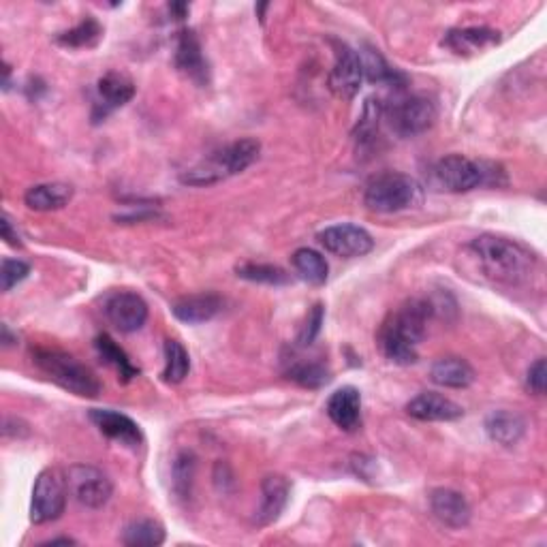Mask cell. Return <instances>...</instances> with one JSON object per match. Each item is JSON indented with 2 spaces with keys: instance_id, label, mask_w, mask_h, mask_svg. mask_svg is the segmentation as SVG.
<instances>
[{
  "instance_id": "1",
  "label": "cell",
  "mask_w": 547,
  "mask_h": 547,
  "mask_svg": "<svg viewBox=\"0 0 547 547\" xmlns=\"http://www.w3.org/2000/svg\"><path fill=\"white\" fill-rule=\"evenodd\" d=\"M434 315V304L424 298L404 302L389 315L379 330V347L383 355L398 366H411L417 362V347L426 338L428 321Z\"/></svg>"
},
{
  "instance_id": "29",
  "label": "cell",
  "mask_w": 547,
  "mask_h": 547,
  "mask_svg": "<svg viewBox=\"0 0 547 547\" xmlns=\"http://www.w3.org/2000/svg\"><path fill=\"white\" fill-rule=\"evenodd\" d=\"M287 377L308 389H321L332 381V372L323 362L308 359V362H291L287 368Z\"/></svg>"
},
{
  "instance_id": "23",
  "label": "cell",
  "mask_w": 547,
  "mask_h": 547,
  "mask_svg": "<svg viewBox=\"0 0 547 547\" xmlns=\"http://www.w3.org/2000/svg\"><path fill=\"white\" fill-rule=\"evenodd\" d=\"M357 56H359V62H362L364 80H368L370 84H385V86L404 88L406 77L398 69L389 67V62L383 58V54L377 48H372V45H364V48L357 52Z\"/></svg>"
},
{
  "instance_id": "40",
  "label": "cell",
  "mask_w": 547,
  "mask_h": 547,
  "mask_svg": "<svg viewBox=\"0 0 547 547\" xmlns=\"http://www.w3.org/2000/svg\"><path fill=\"white\" fill-rule=\"evenodd\" d=\"M0 340H3V345H5V347H11L13 342H18V336H13L11 330H9V325L5 323V325H3V338H0Z\"/></svg>"
},
{
  "instance_id": "6",
  "label": "cell",
  "mask_w": 547,
  "mask_h": 547,
  "mask_svg": "<svg viewBox=\"0 0 547 547\" xmlns=\"http://www.w3.org/2000/svg\"><path fill=\"white\" fill-rule=\"evenodd\" d=\"M419 184L406 174L385 171L368 180L364 189V203L372 212L394 214L413 208L419 201Z\"/></svg>"
},
{
  "instance_id": "36",
  "label": "cell",
  "mask_w": 547,
  "mask_h": 547,
  "mask_svg": "<svg viewBox=\"0 0 547 547\" xmlns=\"http://www.w3.org/2000/svg\"><path fill=\"white\" fill-rule=\"evenodd\" d=\"M323 319H325V308H323V304H315V306H312L310 312H308L306 321H304V325H302V332H300V336H298V347L306 349V347L312 345V342L317 340V336L321 334Z\"/></svg>"
},
{
  "instance_id": "35",
  "label": "cell",
  "mask_w": 547,
  "mask_h": 547,
  "mask_svg": "<svg viewBox=\"0 0 547 547\" xmlns=\"http://www.w3.org/2000/svg\"><path fill=\"white\" fill-rule=\"evenodd\" d=\"M30 274V265L22 259H5L3 265H0V287L3 291H11L13 287H18L22 280H26Z\"/></svg>"
},
{
  "instance_id": "27",
  "label": "cell",
  "mask_w": 547,
  "mask_h": 547,
  "mask_svg": "<svg viewBox=\"0 0 547 547\" xmlns=\"http://www.w3.org/2000/svg\"><path fill=\"white\" fill-rule=\"evenodd\" d=\"M95 349L97 353L101 355L103 362L107 366H112L116 372H118V379L122 383H129L133 381L135 377H139V368L131 362V357L124 353V349H120L116 345V340L112 336H107V334H101L97 336L95 340Z\"/></svg>"
},
{
  "instance_id": "15",
  "label": "cell",
  "mask_w": 547,
  "mask_h": 547,
  "mask_svg": "<svg viewBox=\"0 0 547 547\" xmlns=\"http://www.w3.org/2000/svg\"><path fill=\"white\" fill-rule=\"evenodd\" d=\"M174 62L180 73H184L189 80H193L199 86H206L210 80V69L208 60L203 56L201 43L193 30H182L178 43H176V54Z\"/></svg>"
},
{
  "instance_id": "34",
  "label": "cell",
  "mask_w": 547,
  "mask_h": 547,
  "mask_svg": "<svg viewBox=\"0 0 547 547\" xmlns=\"http://www.w3.org/2000/svg\"><path fill=\"white\" fill-rule=\"evenodd\" d=\"M383 118V103L379 99H368L364 105L362 120H359L355 135L357 142L362 146H368L374 142V137L379 133V122Z\"/></svg>"
},
{
  "instance_id": "3",
  "label": "cell",
  "mask_w": 547,
  "mask_h": 547,
  "mask_svg": "<svg viewBox=\"0 0 547 547\" xmlns=\"http://www.w3.org/2000/svg\"><path fill=\"white\" fill-rule=\"evenodd\" d=\"M432 182L447 193H471L479 186L505 182V171L494 163L473 161L462 154H449L432 167Z\"/></svg>"
},
{
  "instance_id": "10",
  "label": "cell",
  "mask_w": 547,
  "mask_h": 547,
  "mask_svg": "<svg viewBox=\"0 0 547 547\" xmlns=\"http://www.w3.org/2000/svg\"><path fill=\"white\" fill-rule=\"evenodd\" d=\"M103 312L107 321L112 323L118 332L133 334L139 332L148 321V304L133 291H116L105 300Z\"/></svg>"
},
{
  "instance_id": "28",
  "label": "cell",
  "mask_w": 547,
  "mask_h": 547,
  "mask_svg": "<svg viewBox=\"0 0 547 547\" xmlns=\"http://www.w3.org/2000/svg\"><path fill=\"white\" fill-rule=\"evenodd\" d=\"M103 39V26L88 15L80 24L73 26L71 30H65V33H60L56 37V41L60 45H65V48H73V50H82V48H95V45Z\"/></svg>"
},
{
  "instance_id": "39",
  "label": "cell",
  "mask_w": 547,
  "mask_h": 547,
  "mask_svg": "<svg viewBox=\"0 0 547 547\" xmlns=\"http://www.w3.org/2000/svg\"><path fill=\"white\" fill-rule=\"evenodd\" d=\"M169 11L174 13V20H184L186 13H189V5H186V3H171Z\"/></svg>"
},
{
  "instance_id": "16",
  "label": "cell",
  "mask_w": 547,
  "mask_h": 547,
  "mask_svg": "<svg viewBox=\"0 0 547 547\" xmlns=\"http://www.w3.org/2000/svg\"><path fill=\"white\" fill-rule=\"evenodd\" d=\"M291 494V483L283 475H268L261 481V503L255 515V522L259 526L274 524L280 513L285 511Z\"/></svg>"
},
{
  "instance_id": "26",
  "label": "cell",
  "mask_w": 547,
  "mask_h": 547,
  "mask_svg": "<svg viewBox=\"0 0 547 547\" xmlns=\"http://www.w3.org/2000/svg\"><path fill=\"white\" fill-rule=\"evenodd\" d=\"M293 270L308 285L321 287L327 283V276H330V265H327L325 257L312 248H298L291 257Z\"/></svg>"
},
{
  "instance_id": "41",
  "label": "cell",
  "mask_w": 547,
  "mask_h": 547,
  "mask_svg": "<svg viewBox=\"0 0 547 547\" xmlns=\"http://www.w3.org/2000/svg\"><path fill=\"white\" fill-rule=\"evenodd\" d=\"M75 541L73 539H67V537H62V539H52V541H48V543H45V545H73Z\"/></svg>"
},
{
  "instance_id": "5",
  "label": "cell",
  "mask_w": 547,
  "mask_h": 547,
  "mask_svg": "<svg viewBox=\"0 0 547 547\" xmlns=\"http://www.w3.org/2000/svg\"><path fill=\"white\" fill-rule=\"evenodd\" d=\"M35 366L67 392L82 398H97L101 394V381L80 359L58 349H33Z\"/></svg>"
},
{
  "instance_id": "7",
  "label": "cell",
  "mask_w": 547,
  "mask_h": 547,
  "mask_svg": "<svg viewBox=\"0 0 547 547\" xmlns=\"http://www.w3.org/2000/svg\"><path fill=\"white\" fill-rule=\"evenodd\" d=\"M69 481L60 468H45L39 473L30 503V520L35 524H48L58 520L67 507Z\"/></svg>"
},
{
  "instance_id": "33",
  "label": "cell",
  "mask_w": 547,
  "mask_h": 547,
  "mask_svg": "<svg viewBox=\"0 0 547 547\" xmlns=\"http://www.w3.org/2000/svg\"><path fill=\"white\" fill-rule=\"evenodd\" d=\"M240 278L250 280V283H263V285H287L289 274L272 263H244L236 270Z\"/></svg>"
},
{
  "instance_id": "37",
  "label": "cell",
  "mask_w": 547,
  "mask_h": 547,
  "mask_svg": "<svg viewBox=\"0 0 547 547\" xmlns=\"http://www.w3.org/2000/svg\"><path fill=\"white\" fill-rule=\"evenodd\" d=\"M545 383H547V368H545V359L539 357L537 362L528 368V377H526V387L530 392L543 396L545 394Z\"/></svg>"
},
{
  "instance_id": "19",
  "label": "cell",
  "mask_w": 547,
  "mask_h": 547,
  "mask_svg": "<svg viewBox=\"0 0 547 547\" xmlns=\"http://www.w3.org/2000/svg\"><path fill=\"white\" fill-rule=\"evenodd\" d=\"M225 306V300L218 293L206 291V293H195V295H184L174 304V315L182 323L199 325L212 321L216 315H221Z\"/></svg>"
},
{
  "instance_id": "22",
  "label": "cell",
  "mask_w": 547,
  "mask_h": 547,
  "mask_svg": "<svg viewBox=\"0 0 547 547\" xmlns=\"http://www.w3.org/2000/svg\"><path fill=\"white\" fill-rule=\"evenodd\" d=\"M73 199V189L69 184L62 182H45L30 186L24 195V203L35 212H54L62 210L69 206V201Z\"/></svg>"
},
{
  "instance_id": "17",
  "label": "cell",
  "mask_w": 547,
  "mask_h": 547,
  "mask_svg": "<svg viewBox=\"0 0 547 547\" xmlns=\"http://www.w3.org/2000/svg\"><path fill=\"white\" fill-rule=\"evenodd\" d=\"M430 509L434 513V518L447 528H464L471 522V505H468V500L456 490H432Z\"/></svg>"
},
{
  "instance_id": "24",
  "label": "cell",
  "mask_w": 547,
  "mask_h": 547,
  "mask_svg": "<svg viewBox=\"0 0 547 547\" xmlns=\"http://www.w3.org/2000/svg\"><path fill=\"white\" fill-rule=\"evenodd\" d=\"M430 379L447 389H466L475 381V370L462 357H441L432 364Z\"/></svg>"
},
{
  "instance_id": "11",
  "label": "cell",
  "mask_w": 547,
  "mask_h": 547,
  "mask_svg": "<svg viewBox=\"0 0 547 547\" xmlns=\"http://www.w3.org/2000/svg\"><path fill=\"white\" fill-rule=\"evenodd\" d=\"M319 242L323 244L327 253H332L336 257H345V259L366 257L374 248V240L370 233L364 227L349 225V223L327 227L325 231L319 233Z\"/></svg>"
},
{
  "instance_id": "21",
  "label": "cell",
  "mask_w": 547,
  "mask_h": 547,
  "mask_svg": "<svg viewBox=\"0 0 547 547\" xmlns=\"http://www.w3.org/2000/svg\"><path fill=\"white\" fill-rule=\"evenodd\" d=\"M406 413L419 421H456L464 415V409L451 398L424 392L406 404Z\"/></svg>"
},
{
  "instance_id": "8",
  "label": "cell",
  "mask_w": 547,
  "mask_h": 547,
  "mask_svg": "<svg viewBox=\"0 0 547 547\" xmlns=\"http://www.w3.org/2000/svg\"><path fill=\"white\" fill-rule=\"evenodd\" d=\"M383 118L398 137H415L426 133L436 120V103L424 95L396 99L383 107Z\"/></svg>"
},
{
  "instance_id": "13",
  "label": "cell",
  "mask_w": 547,
  "mask_h": 547,
  "mask_svg": "<svg viewBox=\"0 0 547 547\" xmlns=\"http://www.w3.org/2000/svg\"><path fill=\"white\" fill-rule=\"evenodd\" d=\"M336 45V62L330 73V88L336 97L340 99H353L359 86L364 82L362 62L355 50H351L347 43H334Z\"/></svg>"
},
{
  "instance_id": "38",
  "label": "cell",
  "mask_w": 547,
  "mask_h": 547,
  "mask_svg": "<svg viewBox=\"0 0 547 547\" xmlns=\"http://www.w3.org/2000/svg\"><path fill=\"white\" fill-rule=\"evenodd\" d=\"M0 233H3V240L13 246V248H20L22 242H20V236H18V229H13L9 216L5 214L3 221H0Z\"/></svg>"
},
{
  "instance_id": "2",
  "label": "cell",
  "mask_w": 547,
  "mask_h": 547,
  "mask_svg": "<svg viewBox=\"0 0 547 547\" xmlns=\"http://www.w3.org/2000/svg\"><path fill=\"white\" fill-rule=\"evenodd\" d=\"M468 248L481 261L488 276L507 285L522 283L524 278L530 276L537 263L535 255L526 246L509 238L492 236V233H483Z\"/></svg>"
},
{
  "instance_id": "30",
  "label": "cell",
  "mask_w": 547,
  "mask_h": 547,
  "mask_svg": "<svg viewBox=\"0 0 547 547\" xmlns=\"http://www.w3.org/2000/svg\"><path fill=\"white\" fill-rule=\"evenodd\" d=\"M165 541V528L156 520L131 522L122 533V543L129 547H156Z\"/></svg>"
},
{
  "instance_id": "14",
  "label": "cell",
  "mask_w": 547,
  "mask_h": 547,
  "mask_svg": "<svg viewBox=\"0 0 547 547\" xmlns=\"http://www.w3.org/2000/svg\"><path fill=\"white\" fill-rule=\"evenodd\" d=\"M90 421L99 428L101 434L107 436V439H112L120 445H127L131 449H139L144 445L142 428H139L137 421H133L129 415H122L112 409H92Z\"/></svg>"
},
{
  "instance_id": "12",
  "label": "cell",
  "mask_w": 547,
  "mask_h": 547,
  "mask_svg": "<svg viewBox=\"0 0 547 547\" xmlns=\"http://www.w3.org/2000/svg\"><path fill=\"white\" fill-rule=\"evenodd\" d=\"M135 97V84L129 75L109 71L97 84V101L92 109V120L101 122L109 114L116 112L122 105H127Z\"/></svg>"
},
{
  "instance_id": "4",
  "label": "cell",
  "mask_w": 547,
  "mask_h": 547,
  "mask_svg": "<svg viewBox=\"0 0 547 547\" xmlns=\"http://www.w3.org/2000/svg\"><path fill=\"white\" fill-rule=\"evenodd\" d=\"M259 152H261V144L257 142V139L253 137L238 139V142H233L225 146L223 150L210 154L208 159H203L199 165L186 171V174L182 176V182L191 186H210L225 178L238 176L259 159Z\"/></svg>"
},
{
  "instance_id": "31",
  "label": "cell",
  "mask_w": 547,
  "mask_h": 547,
  "mask_svg": "<svg viewBox=\"0 0 547 547\" xmlns=\"http://www.w3.org/2000/svg\"><path fill=\"white\" fill-rule=\"evenodd\" d=\"M189 370H191L189 351L182 347V342L167 340L165 342V370H163L165 383H171V385L182 383L186 377H189Z\"/></svg>"
},
{
  "instance_id": "25",
  "label": "cell",
  "mask_w": 547,
  "mask_h": 547,
  "mask_svg": "<svg viewBox=\"0 0 547 547\" xmlns=\"http://www.w3.org/2000/svg\"><path fill=\"white\" fill-rule=\"evenodd\" d=\"M486 432L490 439L503 447H513L526 434V421L513 411H494L486 419Z\"/></svg>"
},
{
  "instance_id": "20",
  "label": "cell",
  "mask_w": 547,
  "mask_h": 547,
  "mask_svg": "<svg viewBox=\"0 0 547 547\" xmlns=\"http://www.w3.org/2000/svg\"><path fill=\"white\" fill-rule=\"evenodd\" d=\"M498 43H500V33L488 26H468V28L449 30L443 39L445 48H449L451 52H456L460 56L477 54Z\"/></svg>"
},
{
  "instance_id": "32",
  "label": "cell",
  "mask_w": 547,
  "mask_h": 547,
  "mask_svg": "<svg viewBox=\"0 0 547 547\" xmlns=\"http://www.w3.org/2000/svg\"><path fill=\"white\" fill-rule=\"evenodd\" d=\"M195 456L189 451H182L171 468V486H174V494L180 500H189L193 494V481H195Z\"/></svg>"
},
{
  "instance_id": "18",
  "label": "cell",
  "mask_w": 547,
  "mask_h": 547,
  "mask_svg": "<svg viewBox=\"0 0 547 547\" xmlns=\"http://www.w3.org/2000/svg\"><path fill=\"white\" fill-rule=\"evenodd\" d=\"M325 411L340 430L355 432L362 426V394L351 385L340 387L327 400Z\"/></svg>"
},
{
  "instance_id": "9",
  "label": "cell",
  "mask_w": 547,
  "mask_h": 547,
  "mask_svg": "<svg viewBox=\"0 0 547 547\" xmlns=\"http://www.w3.org/2000/svg\"><path fill=\"white\" fill-rule=\"evenodd\" d=\"M69 490L73 492L75 500L88 509H101L109 503L114 494V483L101 468L88 464H75L67 473Z\"/></svg>"
}]
</instances>
